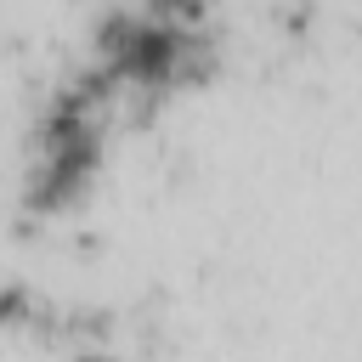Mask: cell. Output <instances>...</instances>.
<instances>
[{
	"label": "cell",
	"instance_id": "cell-1",
	"mask_svg": "<svg viewBox=\"0 0 362 362\" xmlns=\"http://www.w3.org/2000/svg\"><path fill=\"white\" fill-rule=\"evenodd\" d=\"M119 96L113 74L102 62L74 68L62 85L45 90V107L34 119V153H28V209L57 215L79 204L102 164V113Z\"/></svg>",
	"mask_w": 362,
	"mask_h": 362
},
{
	"label": "cell",
	"instance_id": "cell-2",
	"mask_svg": "<svg viewBox=\"0 0 362 362\" xmlns=\"http://www.w3.org/2000/svg\"><path fill=\"white\" fill-rule=\"evenodd\" d=\"M90 45H96V62L113 74V85L141 96V102H158V96L187 90V85H204L215 74V62H221L215 40L204 28L164 23L147 6L102 11L96 28H90Z\"/></svg>",
	"mask_w": 362,
	"mask_h": 362
},
{
	"label": "cell",
	"instance_id": "cell-3",
	"mask_svg": "<svg viewBox=\"0 0 362 362\" xmlns=\"http://www.w3.org/2000/svg\"><path fill=\"white\" fill-rule=\"evenodd\" d=\"M153 17H164V23H187V28H198L204 23V0H141Z\"/></svg>",
	"mask_w": 362,
	"mask_h": 362
},
{
	"label": "cell",
	"instance_id": "cell-4",
	"mask_svg": "<svg viewBox=\"0 0 362 362\" xmlns=\"http://www.w3.org/2000/svg\"><path fill=\"white\" fill-rule=\"evenodd\" d=\"M79 362H119V356H107V351H79Z\"/></svg>",
	"mask_w": 362,
	"mask_h": 362
}]
</instances>
